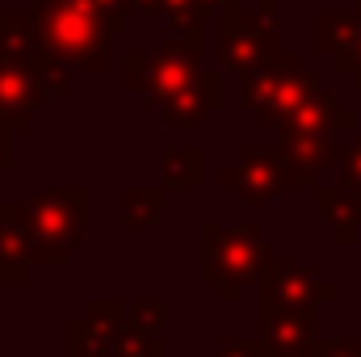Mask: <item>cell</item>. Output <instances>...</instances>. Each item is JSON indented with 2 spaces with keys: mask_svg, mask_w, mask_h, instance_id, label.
Wrapping results in <instances>:
<instances>
[{
  "mask_svg": "<svg viewBox=\"0 0 361 357\" xmlns=\"http://www.w3.org/2000/svg\"><path fill=\"white\" fill-rule=\"evenodd\" d=\"M38 42L51 51L55 63L68 68H105V17L92 0H38L30 13Z\"/></svg>",
  "mask_w": 361,
  "mask_h": 357,
  "instance_id": "1",
  "label": "cell"
},
{
  "mask_svg": "<svg viewBox=\"0 0 361 357\" xmlns=\"http://www.w3.org/2000/svg\"><path fill=\"white\" fill-rule=\"evenodd\" d=\"M85 189H42L21 206L30 261H68L76 240L85 236Z\"/></svg>",
  "mask_w": 361,
  "mask_h": 357,
  "instance_id": "2",
  "label": "cell"
},
{
  "mask_svg": "<svg viewBox=\"0 0 361 357\" xmlns=\"http://www.w3.org/2000/svg\"><path fill=\"white\" fill-rule=\"evenodd\" d=\"M206 282H223V298H235L240 282L269 261V244L257 227H206Z\"/></svg>",
  "mask_w": 361,
  "mask_h": 357,
  "instance_id": "3",
  "label": "cell"
},
{
  "mask_svg": "<svg viewBox=\"0 0 361 357\" xmlns=\"http://www.w3.org/2000/svg\"><path fill=\"white\" fill-rule=\"evenodd\" d=\"M307 92H315V80L307 72H298L294 55H281V59L273 55L261 72L244 76V97L240 101H244V109L261 114L265 122H281Z\"/></svg>",
  "mask_w": 361,
  "mask_h": 357,
  "instance_id": "4",
  "label": "cell"
},
{
  "mask_svg": "<svg viewBox=\"0 0 361 357\" xmlns=\"http://www.w3.org/2000/svg\"><path fill=\"white\" fill-rule=\"evenodd\" d=\"M0 63L30 72L42 89H47V85H51L55 92L68 89V72H63V63H55L51 51L38 42L30 17H8V13H0Z\"/></svg>",
  "mask_w": 361,
  "mask_h": 357,
  "instance_id": "5",
  "label": "cell"
},
{
  "mask_svg": "<svg viewBox=\"0 0 361 357\" xmlns=\"http://www.w3.org/2000/svg\"><path fill=\"white\" fill-rule=\"evenodd\" d=\"M277 55V34H273V21L257 17V13H235L227 8L223 17V68L227 72H240V76H252L261 72Z\"/></svg>",
  "mask_w": 361,
  "mask_h": 357,
  "instance_id": "6",
  "label": "cell"
},
{
  "mask_svg": "<svg viewBox=\"0 0 361 357\" xmlns=\"http://www.w3.org/2000/svg\"><path fill=\"white\" fill-rule=\"evenodd\" d=\"M273 357H302L315 345V307H261V341Z\"/></svg>",
  "mask_w": 361,
  "mask_h": 357,
  "instance_id": "7",
  "label": "cell"
},
{
  "mask_svg": "<svg viewBox=\"0 0 361 357\" xmlns=\"http://www.w3.org/2000/svg\"><path fill=\"white\" fill-rule=\"evenodd\" d=\"M332 294L336 290L328 282H319V290H315V277L307 269L265 261V273H261V298H265V307H298V311H307V307H315L319 298H332Z\"/></svg>",
  "mask_w": 361,
  "mask_h": 357,
  "instance_id": "8",
  "label": "cell"
},
{
  "mask_svg": "<svg viewBox=\"0 0 361 357\" xmlns=\"http://www.w3.org/2000/svg\"><path fill=\"white\" fill-rule=\"evenodd\" d=\"M223 177H227V185H235V193H240L244 202H252V206H265L281 185H290L286 164H281L277 152H244L240 164L227 169Z\"/></svg>",
  "mask_w": 361,
  "mask_h": 357,
  "instance_id": "9",
  "label": "cell"
},
{
  "mask_svg": "<svg viewBox=\"0 0 361 357\" xmlns=\"http://www.w3.org/2000/svg\"><path fill=\"white\" fill-rule=\"evenodd\" d=\"M122 341V303H92L89 315L72 324L76 357H114Z\"/></svg>",
  "mask_w": 361,
  "mask_h": 357,
  "instance_id": "10",
  "label": "cell"
},
{
  "mask_svg": "<svg viewBox=\"0 0 361 357\" xmlns=\"http://www.w3.org/2000/svg\"><path fill=\"white\" fill-rule=\"evenodd\" d=\"M42 97H47V89L30 72L0 63V126H25L38 114Z\"/></svg>",
  "mask_w": 361,
  "mask_h": 357,
  "instance_id": "11",
  "label": "cell"
},
{
  "mask_svg": "<svg viewBox=\"0 0 361 357\" xmlns=\"http://www.w3.org/2000/svg\"><path fill=\"white\" fill-rule=\"evenodd\" d=\"M30 269L34 261H30L21 206H0V282H25Z\"/></svg>",
  "mask_w": 361,
  "mask_h": 357,
  "instance_id": "12",
  "label": "cell"
},
{
  "mask_svg": "<svg viewBox=\"0 0 361 357\" xmlns=\"http://www.w3.org/2000/svg\"><path fill=\"white\" fill-rule=\"evenodd\" d=\"M219 101H223L219 76H214V72H193V80L164 105V114H169V122H177V126H197L202 114L219 109Z\"/></svg>",
  "mask_w": 361,
  "mask_h": 357,
  "instance_id": "13",
  "label": "cell"
},
{
  "mask_svg": "<svg viewBox=\"0 0 361 357\" xmlns=\"http://www.w3.org/2000/svg\"><path fill=\"white\" fill-rule=\"evenodd\" d=\"M336 97L324 89L307 92L286 118H281V135L290 139V135H324V131H336Z\"/></svg>",
  "mask_w": 361,
  "mask_h": 357,
  "instance_id": "14",
  "label": "cell"
},
{
  "mask_svg": "<svg viewBox=\"0 0 361 357\" xmlns=\"http://www.w3.org/2000/svg\"><path fill=\"white\" fill-rule=\"evenodd\" d=\"M319 210H324L328 227L336 231V240L349 244L353 231L361 227V193L357 189H332V185H324L319 189Z\"/></svg>",
  "mask_w": 361,
  "mask_h": 357,
  "instance_id": "15",
  "label": "cell"
},
{
  "mask_svg": "<svg viewBox=\"0 0 361 357\" xmlns=\"http://www.w3.org/2000/svg\"><path fill=\"white\" fill-rule=\"evenodd\" d=\"M361 38V21L357 17H341V13H328L319 21V47L336 59L341 72H349V59H353V47Z\"/></svg>",
  "mask_w": 361,
  "mask_h": 357,
  "instance_id": "16",
  "label": "cell"
},
{
  "mask_svg": "<svg viewBox=\"0 0 361 357\" xmlns=\"http://www.w3.org/2000/svg\"><path fill=\"white\" fill-rule=\"evenodd\" d=\"M122 332L160 337L164 332V303H122Z\"/></svg>",
  "mask_w": 361,
  "mask_h": 357,
  "instance_id": "17",
  "label": "cell"
},
{
  "mask_svg": "<svg viewBox=\"0 0 361 357\" xmlns=\"http://www.w3.org/2000/svg\"><path fill=\"white\" fill-rule=\"evenodd\" d=\"M164 181L193 189V185L202 181V152H197V147H173V152L164 156Z\"/></svg>",
  "mask_w": 361,
  "mask_h": 357,
  "instance_id": "18",
  "label": "cell"
},
{
  "mask_svg": "<svg viewBox=\"0 0 361 357\" xmlns=\"http://www.w3.org/2000/svg\"><path fill=\"white\" fill-rule=\"evenodd\" d=\"M160 206H164V189H143V185L126 189V219L135 227H152L160 219Z\"/></svg>",
  "mask_w": 361,
  "mask_h": 357,
  "instance_id": "19",
  "label": "cell"
},
{
  "mask_svg": "<svg viewBox=\"0 0 361 357\" xmlns=\"http://www.w3.org/2000/svg\"><path fill=\"white\" fill-rule=\"evenodd\" d=\"M160 55H173L180 63H197V55H202V25L197 21H180L173 25V34H169V42H164V51Z\"/></svg>",
  "mask_w": 361,
  "mask_h": 357,
  "instance_id": "20",
  "label": "cell"
},
{
  "mask_svg": "<svg viewBox=\"0 0 361 357\" xmlns=\"http://www.w3.org/2000/svg\"><path fill=\"white\" fill-rule=\"evenodd\" d=\"M160 337H135V332H122L118 341V357H160Z\"/></svg>",
  "mask_w": 361,
  "mask_h": 357,
  "instance_id": "21",
  "label": "cell"
},
{
  "mask_svg": "<svg viewBox=\"0 0 361 357\" xmlns=\"http://www.w3.org/2000/svg\"><path fill=\"white\" fill-rule=\"evenodd\" d=\"M341 173H345V189H357L361 193V139L349 143V152L341 156Z\"/></svg>",
  "mask_w": 361,
  "mask_h": 357,
  "instance_id": "22",
  "label": "cell"
},
{
  "mask_svg": "<svg viewBox=\"0 0 361 357\" xmlns=\"http://www.w3.org/2000/svg\"><path fill=\"white\" fill-rule=\"evenodd\" d=\"M302 357H361V341H328V345H311Z\"/></svg>",
  "mask_w": 361,
  "mask_h": 357,
  "instance_id": "23",
  "label": "cell"
},
{
  "mask_svg": "<svg viewBox=\"0 0 361 357\" xmlns=\"http://www.w3.org/2000/svg\"><path fill=\"white\" fill-rule=\"evenodd\" d=\"M92 4L101 8L105 30H114V34H118V30H126V21H122V17H126V0H92Z\"/></svg>",
  "mask_w": 361,
  "mask_h": 357,
  "instance_id": "24",
  "label": "cell"
},
{
  "mask_svg": "<svg viewBox=\"0 0 361 357\" xmlns=\"http://www.w3.org/2000/svg\"><path fill=\"white\" fill-rule=\"evenodd\" d=\"M214 357H261V345H257V341H252V345H248V341H231L223 353H214Z\"/></svg>",
  "mask_w": 361,
  "mask_h": 357,
  "instance_id": "25",
  "label": "cell"
},
{
  "mask_svg": "<svg viewBox=\"0 0 361 357\" xmlns=\"http://www.w3.org/2000/svg\"><path fill=\"white\" fill-rule=\"evenodd\" d=\"M349 72H353V80H357V89H361V38H357V47H353V59H349Z\"/></svg>",
  "mask_w": 361,
  "mask_h": 357,
  "instance_id": "26",
  "label": "cell"
},
{
  "mask_svg": "<svg viewBox=\"0 0 361 357\" xmlns=\"http://www.w3.org/2000/svg\"><path fill=\"white\" fill-rule=\"evenodd\" d=\"M0 164H8V126H0Z\"/></svg>",
  "mask_w": 361,
  "mask_h": 357,
  "instance_id": "27",
  "label": "cell"
},
{
  "mask_svg": "<svg viewBox=\"0 0 361 357\" xmlns=\"http://www.w3.org/2000/svg\"><path fill=\"white\" fill-rule=\"evenodd\" d=\"M357 21H361V0H357Z\"/></svg>",
  "mask_w": 361,
  "mask_h": 357,
  "instance_id": "28",
  "label": "cell"
}]
</instances>
